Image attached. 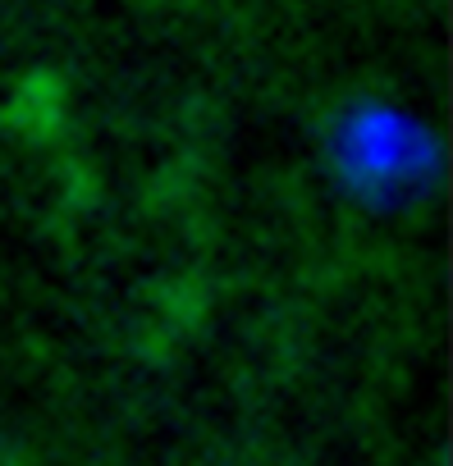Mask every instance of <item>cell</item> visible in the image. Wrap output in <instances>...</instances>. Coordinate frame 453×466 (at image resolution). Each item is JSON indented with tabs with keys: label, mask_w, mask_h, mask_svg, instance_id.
I'll return each mask as SVG.
<instances>
[{
	"label": "cell",
	"mask_w": 453,
	"mask_h": 466,
	"mask_svg": "<svg viewBox=\"0 0 453 466\" xmlns=\"http://www.w3.org/2000/svg\"><path fill=\"white\" fill-rule=\"evenodd\" d=\"M339 183L362 201H403L439 174V156L426 133L389 110H362L339 124L335 156Z\"/></svg>",
	"instance_id": "cell-1"
}]
</instances>
